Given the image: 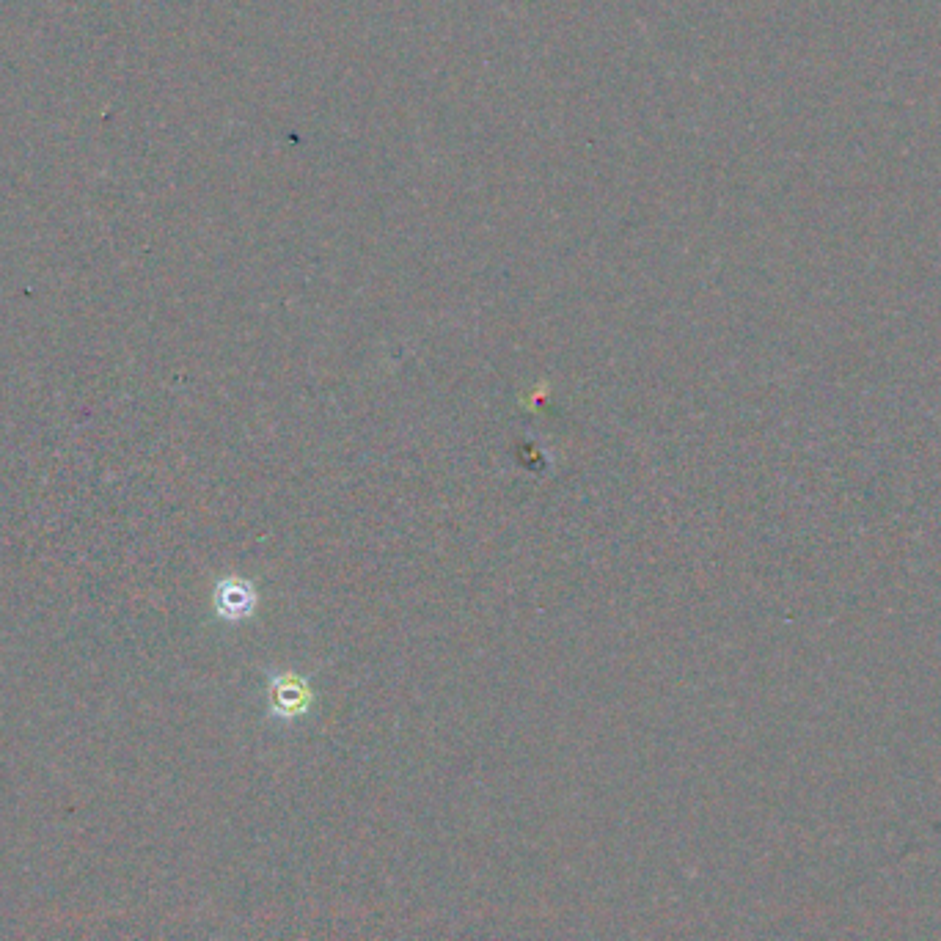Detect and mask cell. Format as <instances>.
I'll return each instance as SVG.
<instances>
[{
  "label": "cell",
  "mask_w": 941,
  "mask_h": 941,
  "mask_svg": "<svg viewBox=\"0 0 941 941\" xmlns=\"http://www.w3.org/2000/svg\"><path fill=\"white\" fill-rule=\"evenodd\" d=\"M256 609L254 587L243 578H223L215 587V611L226 622H240L251 617Z\"/></svg>",
  "instance_id": "6da1fadb"
},
{
  "label": "cell",
  "mask_w": 941,
  "mask_h": 941,
  "mask_svg": "<svg viewBox=\"0 0 941 941\" xmlns=\"http://www.w3.org/2000/svg\"><path fill=\"white\" fill-rule=\"evenodd\" d=\"M309 686L295 675H281L273 683V708L281 716H298L300 710L309 708Z\"/></svg>",
  "instance_id": "7a4b0ae2"
}]
</instances>
